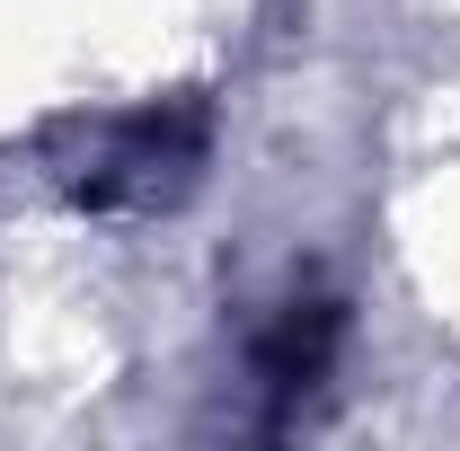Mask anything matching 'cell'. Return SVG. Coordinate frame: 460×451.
Listing matches in <instances>:
<instances>
[{
  "label": "cell",
  "mask_w": 460,
  "mask_h": 451,
  "mask_svg": "<svg viewBox=\"0 0 460 451\" xmlns=\"http://www.w3.org/2000/svg\"><path fill=\"white\" fill-rule=\"evenodd\" d=\"M195 169H204V107H142V115H115L80 151L71 195L107 204V213H160L195 186Z\"/></svg>",
  "instance_id": "obj_1"
},
{
  "label": "cell",
  "mask_w": 460,
  "mask_h": 451,
  "mask_svg": "<svg viewBox=\"0 0 460 451\" xmlns=\"http://www.w3.org/2000/svg\"><path fill=\"white\" fill-rule=\"evenodd\" d=\"M337 337H345V310H337V301H284V319L257 337V390L275 398V416L301 407V398L328 381Z\"/></svg>",
  "instance_id": "obj_2"
}]
</instances>
